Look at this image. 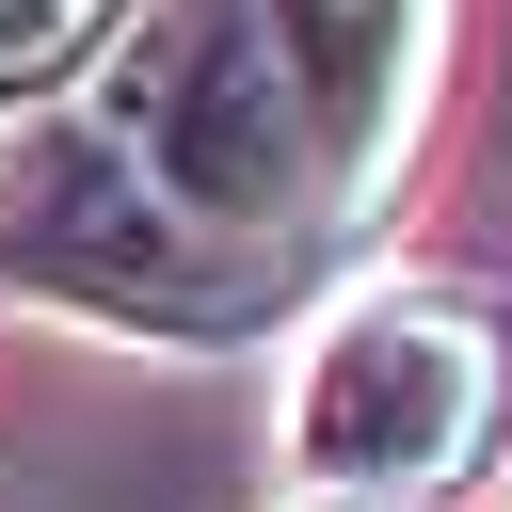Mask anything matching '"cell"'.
I'll use <instances>...</instances> for the list:
<instances>
[{"instance_id":"5","label":"cell","mask_w":512,"mask_h":512,"mask_svg":"<svg viewBox=\"0 0 512 512\" xmlns=\"http://www.w3.org/2000/svg\"><path fill=\"white\" fill-rule=\"evenodd\" d=\"M96 32H112V0H0V112H32Z\"/></svg>"},{"instance_id":"2","label":"cell","mask_w":512,"mask_h":512,"mask_svg":"<svg viewBox=\"0 0 512 512\" xmlns=\"http://www.w3.org/2000/svg\"><path fill=\"white\" fill-rule=\"evenodd\" d=\"M96 128L208 224V240H256V256H304L336 224V176H320V128L288 96V48H272V0H144L112 32V80H96Z\"/></svg>"},{"instance_id":"6","label":"cell","mask_w":512,"mask_h":512,"mask_svg":"<svg viewBox=\"0 0 512 512\" xmlns=\"http://www.w3.org/2000/svg\"><path fill=\"white\" fill-rule=\"evenodd\" d=\"M304 512H368V496H304Z\"/></svg>"},{"instance_id":"3","label":"cell","mask_w":512,"mask_h":512,"mask_svg":"<svg viewBox=\"0 0 512 512\" xmlns=\"http://www.w3.org/2000/svg\"><path fill=\"white\" fill-rule=\"evenodd\" d=\"M496 384L512 368H496V320L464 288H368V304L320 320V352L288 384V464H304V496L400 512V496H432V480L480 464Z\"/></svg>"},{"instance_id":"1","label":"cell","mask_w":512,"mask_h":512,"mask_svg":"<svg viewBox=\"0 0 512 512\" xmlns=\"http://www.w3.org/2000/svg\"><path fill=\"white\" fill-rule=\"evenodd\" d=\"M0 272H16L32 304H80V320H112V336H176V352L256 336V320L304 288V256L208 240V224H192L96 112H48V128L0 144Z\"/></svg>"},{"instance_id":"4","label":"cell","mask_w":512,"mask_h":512,"mask_svg":"<svg viewBox=\"0 0 512 512\" xmlns=\"http://www.w3.org/2000/svg\"><path fill=\"white\" fill-rule=\"evenodd\" d=\"M432 16L448 0H272V48H288V96L320 128V176L336 208L384 192L400 128H416V80H432Z\"/></svg>"}]
</instances>
